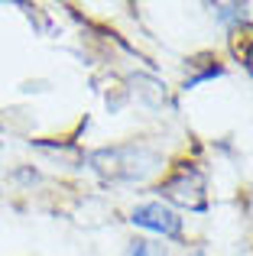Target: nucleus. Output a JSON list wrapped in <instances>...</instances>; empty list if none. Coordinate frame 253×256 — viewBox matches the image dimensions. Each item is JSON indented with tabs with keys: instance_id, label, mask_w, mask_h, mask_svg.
<instances>
[{
	"instance_id": "1",
	"label": "nucleus",
	"mask_w": 253,
	"mask_h": 256,
	"mask_svg": "<svg viewBox=\"0 0 253 256\" xmlns=\"http://www.w3.org/2000/svg\"><path fill=\"white\" fill-rule=\"evenodd\" d=\"M84 162L91 172H98L104 182H114V185H136L162 169V156L143 143L104 146V150L88 152Z\"/></svg>"
},
{
	"instance_id": "2",
	"label": "nucleus",
	"mask_w": 253,
	"mask_h": 256,
	"mask_svg": "<svg viewBox=\"0 0 253 256\" xmlns=\"http://www.w3.org/2000/svg\"><path fill=\"white\" fill-rule=\"evenodd\" d=\"M156 192L162 194V204L188 208V211L204 214L208 211V175L198 162L182 159L162 182L156 185Z\"/></svg>"
},
{
	"instance_id": "3",
	"label": "nucleus",
	"mask_w": 253,
	"mask_h": 256,
	"mask_svg": "<svg viewBox=\"0 0 253 256\" xmlns=\"http://www.w3.org/2000/svg\"><path fill=\"white\" fill-rule=\"evenodd\" d=\"M130 224L140 227V230L159 234L166 240H182V214L176 208L162 204V201H146V204H136L130 211Z\"/></svg>"
},
{
	"instance_id": "4",
	"label": "nucleus",
	"mask_w": 253,
	"mask_h": 256,
	"mask_svg": "<svg viewBox=\"0 0 253 256\" xmlns=\"http://www.w3.org/2000/svg\"><path fill=\"white\" fill-rule=\"evenodd\" d=\"M130 84H133V94L143 98L150 107H162L166 104V84L162 82H156V78H150V75H133Z\"/></svg>"
},
{
	"instance_id": "5",
	"label": "nucleus",
	"mask_w": 253,
	"mask_h": 256,
	"mask_svg": "<svg viewBox=\"0 0 253 256\" xmlns=\"http://www.w3.org/2000/svg\"><path fill=\"white\" fill-rule=\"evenodd\" d=\"M214 16L221 20L224 26H230V30H240V26L250 23L247 4H218V6H214Z\"/></svg>"
},
{
	"instance_id": "6",
	"label": "nucleus",
	"mask_w": 253,
	"mask_h": 256,
	"mask_svg": "<svg viewBox=\"0 0 253 256\" xmlns=\"http://www.w3.org/2000/svg\"><path fill=\"white\" fill-rule=\"evenodd\" d=\"M124 256H169V253H166L159 244H150V240H130Z\"/></svg>"
},
{
	"instance_id": "7",
	"label": "nucleus",
	"mask_w": 253,
	"mask_h": 256,
	"mask_svg": "<svg viewBox=\"0 0 253 256\" xmlns=\"http://www.w3.org/2000/svg\"><path fill=\"white\" fill-rule=\"evenodd\" d=\"M224 75V65H214V62H211L208 65V68H202V72H198V75H192V78H185V91H188V88H195V84H202V82H211V78H221Z\"/></svg>"
},
{
	"instance_id": "8",
	"label": "nucleus",
	"mask_w": 253,
	"mask_h": 256,
	"mask_svg": "<svg viewBox=\"0 0 253 256\" xmlns=\"http://www.w3.org/2000/svg\"><path fill=\"white\" fill-rule=\"evenodd\" d=\"M237 56H240V65L253 78V39H240V42H237Z\"/></svg>"
},
{
	"instance_id": "9",
	"label": "nucleus",
	"mask_w": 253,
	"mask_h": 256,
	"mask_svg": "<svg viewBox=\"0 0 253 256\" xmlns=\"http://www.w3.org/2000/svg\"><path fill=\"white\" fill-rule=\"evenodd\" d=\"M192 256H208V253H202V250H195V253H192Z\"/></svg>"
}]
</instances>
